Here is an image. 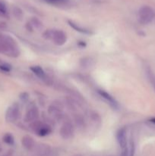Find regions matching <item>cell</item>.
Segmentation results:
<instances>
[{"instance_id": "6da1fadb", "label": "cell", "mask_w": 155, "mask_h": 156, "mask_svg": "<svg viewBox=\"0 0 155 156\" xmlns=\"http://www.w3.org/2000/svg\"><path fill=\"white\" fill-rule=\"evenodd\" d=\"M0 53L17 57L19 56L20 51L15 41L10 37L5 35L0 37Z\"/></svg>"}, {"instance_id": "7a4b0ae2", "label": "cell", "mask_w": 155, "mask_h": 156, "mask_svg": "<svg viewBox=\"0 0 155 156\" xmlns=\"http://www.w3.org/2000/svg\"><path fill=\"white\" fill-rule=\"evenodd\" d=\"M46 39L51 40L56 46H62L66 43L67 36L64 31L61 30H48L43 34Z\"/></svg>"}, {"instance_id": "3957f363", "label": "cell", "mask_w": 155, "mask_h": 156, "mask_svg": "<svg viewBox=\"0 0 155 156\" xmlns=\"http://www.w3.org/2000/svg\"><path fill=\"white\" fill-rule=\"evenodd\" d=\"M30 128L39 136H46L52 132V128L50 125L40 120H36L30 123Z\"/></svg>"}, {"instance_id": "277c9868", "label": "cell", "mask_w": 155, "mask_h": 156, "mask_svg": "<svg viewBox=\"0 0 155 156\" xmlns=\"http://www.w3.org/2000/svg\"><path fill=\"white\" fill-rule=\"evenodd\" d=\"M154 17V12L150 6L144 5L138 11V19L143 24H147L153 20Z\"/></svg>"}, {"instance_id": "5b68a950", "label": "cell", "mask_w": 155, "mask_h": 156, "mask_svg": "<svg viewBox=\"0 0 155 156\" xmlns=\"http://www.w3.org/2000/svg\"><path fill=\"white\" fill-rule=\"evenodd\" d=\"M20 117V106L18 103H14L7 109L5 113V120L9 123H14Z\"/></svg>"}, {"instance_id": "8992f818", "label": "cell", "mask_w": 155, "mask_h": 156, "mask_svg": "<svg viewBox=\"0 0 155 156\" xmlns=\"http://www.w3.org/2000/svg\"><path fill=\"white\" fill-rule=\"evenodd\" d=\"M74 126L71 122L66 120L62 123L59 129V135L64 140H69L74 136Z\"/></svg>"}, {"instance_id": "52a82bcc", "label": "cell", "mask_w": 155, "mask_h": 156, "mask_svg": "<svg viewBox=\"0 0 155 156\" xmlns=\"http://www.w3.org/2000/svg\"><path fill=\"white\" fill-rule=\"evenodd\" d=\"M39 115L40 113L37 107L34 105H30L26 111L24 121L27 122V123H33L36 120H38Z\"/></svg>"}, {"instance_id": "ba28073f", "label": "cell", "mask_w": 155, "mask_h": 156, "mask_svg": "<svg viewBox=\"0 0 155 156\" xmlns=\"http://www.w3.org/2000/svg\"><path fill=\"white\" fill-rule=\"evenodd\" d=\"M116 140L122 150L127 149V136H126V129L125 128H121L119 129L116 134Z\"/></svg>"}, {"instance_id": "9c48e42d", "label": "cell", "mask_w": 155, "mask_h": 156, "mask_svg": "<svg viewBox=\"0 0 155 156\" xmlns=\"http://www.w3.org/2000/svg\"><path fill=\"white\" fill-rule=\"evenodd\" d=\"M98 94H100V97L104 99V101H106L111 107H112L113 109H118L119 108V105H118V102L115 100L112 96H111L109 93H107L106 91H103V90H98Z\"/></svg>"}, {"instance_id": "30bf717a", "label": "cell", "mask_w": 155, "mask_h": 156, "mask_svg": "<svg viewBox=\"0 0 155 156\" xmlns=\"http://www.w3.org/2000/svg\"><path fill=\"white\" fill-rule=\"evenodd\" d=\"M30 70L37 76L39 79H40L41 80L43 81L46 83H49V78L46 76V74L45 73L44 70L43 69V68H41L39 66H33L30 67Z\"/></svg>"}, {"instance_id": "8fae6325", "label": "cell", "mask_w": 155, "mask_h": 156, "mask_svg": "<svg viewBox=\"0 0 155 156\" xmlns=\"http://www.w3.org/2000/svg\"><path fill=\"white\" fill-rule=\"evenodd\" d=\"M48 112L52 117H53L56 119H58V120H60L62 117V108H59L58 105H50V106L49 107Z\"/></svg>"}, {"instance_id": "7c38bea8", "label": "cell", "mask_w": 155, "mask_h": 156, "mask_svg": "<svg viewBox=\"0 0 155 156\" xmlns=\"http://www.w3.org/2000/svg\"><path fill=\"white\" fill-rule=\"evenodd\" d=\"M21 143L23 146L27 150H33L36 146L34 140L30 136H24L21 140Z\"/></svg>"}, {"instance_id": "4fadbf2b", "label": "cell", "mask_w": 155, "mask_h": 156, "mask_svg": "<svg viewBox=\"0 0 155 156\" xmlns=\"http://www.w3.org/2000/svg\"><path fill=\"white\" fill-rule=\"evenodd\" d=\"M36 152L39 156H46L50 154V148L48 145L41 144L36 147Z\"/></svg>"}, {"instance_id": "5bb4252c", "label": "cell", "mask_w": 155, "mask_h": 156, "mask_svg": "<svg viewBox=\"0 0 155 156\" xmlns=\"http://www.w3.org/2000/svg\"><path fill=\"white\" fill-rule=\"evenodd\" d=\"M68 24H69L71 27H73L74 30H77V31H78V32H80V33L85 34H91V31H89V30H87V29L80 27V26H78L77 24H75V23L73 22V21H68Z\"/></svg>"}, {"instance_id": "9a60e30c", "label": "cell", "mask_w": 155, "mask_h": 156, "mask_svg": "<svg viewBox=\"0 0 155 156\" xmlns=\"http://www.w3.org/2000/svg\"><path fill=\"white\" fill-rule=\"evenodd\" d=\"M0 17H2V18H8L9 17L8 8L5 3L2 0H0Z\"/></svg>"}, {"instance_id": "2e32d148", "label": "cell", "mask_w": 155, "mask_h": 156, "mask_svg": "<svg viewBox=\"0 0 155 156\" xmlns=\"http://www.w3.org/2000/svg\"><path fill=\"white\" fill-rule=\"evenodd\" d=\"M44 1L46 2L49 4L56 6L66 5L69 2V0H44Z\"/></svg>"}, {"instance_id": "e0dca14e", "label": "cell", "mask_w": 155, "mask_h": 156, "mask_svg": "<svg viewBox=\"0 0 155 156\" xmlns=\"http://www.w3.org/2000/svg\"><path fill=\"white\" fill-rule=\"evenodd\" d=\"M147 77H148L149 81H150V82L151 83V85L153 86V88H154L155 90V75L153 74V72L150 69L147 70Z\"/></svg>"}, {"instance_id": "ac0fdd59", "label": "cell", "mask_w": 155, "mask_h": 156, "mask_svg": "<svg viewBox=\"0 0 155 156\" xmlns=\"http://www.w3.org/2000/svg\"><path fill=\"white\" fill-rule=\"evenodd\" d=\"M3 141L5 143H7V144L12 145L14 143V141H15V140H14V137L12 134L6 133L5 135L4 136V137H3Z\"/></svg>"}, {"instance_id": "d6986e66", "label": "cell", "mask_w": 155, "mask_h": 156, "mask_svg": "<svg viewBox=\"0 0 155 156\" xmlns=\"http://www.w3.org/2000/svg\"><path fill=\"white\" fill-rule=\"evenodd\" d=\"M28 97H29L28 94L26 92H24L21 94V96H20V98H21V100L23 102H26L28 101V99H29Z\"/></svg>"}, {"instance_id": "ffe728a7", "label": "cell", "mask_w": 155, "mask_h": 156, "mask_svg": "<svg viewBox=\"0 0 155 156\" xmlns=\"http://www.w3.org/2000/svg\"><path fill=\"white\" fill-rule=\"evenodd\" d=\"M0 69L2 71L9 72L11 70V66L9 65H7V64H2V65L0 66Z\"/></svg>"}, {"instance_id": "44dd1931", "label": "cell", "mask_w": 155, "mask_h": 156, "mask_svg": "<svg viewBox=\"0 0 155 156\" xmlns=\"http://www.w3.org/2000/svg\"><path fill=\"white\" fill-rule=\"evenodd\" d=\"M150 122H152V123H155V118H152V119H150Z\"/></svg>"}, {"instance_id": "7402d4cb", "label": "cell", "mask_w": 155, "mask_h": 156, "mask_svg": "<svg viewBox=\"0 0 155 156\" xmlns=\"http://www.w3.org/2000/svg\"><path fill=\"white\" fill-rule=\"evenodd\" d=\"M73 156H81V155H73Z\"/></svg>"}]
</instances>
